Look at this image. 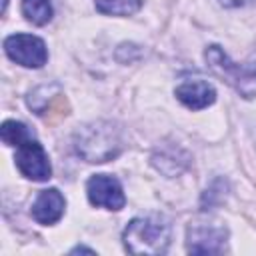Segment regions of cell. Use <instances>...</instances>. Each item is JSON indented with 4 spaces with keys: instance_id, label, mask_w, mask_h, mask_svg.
Wrapping results in <instances>:
<instances>
[{
    "instance_id": "cell-5",
    "label": "cell",
    "mask_w": 256,
    "mask_h": 256,
    "mask_svg": "<svg viewBox=\"0 0 256 256\" xmlns=\"http://www.w3.org/2000/svg\"><path fill=\"white\" fill-rule=\"evenodd\" d=\"M14 160H16V166H18L20 174L26 176L28 180L44 182L52 174V166H50V158H48L46 150L32 136L16 146Z\"/></svg>"
},
{
    "instance_id": "cell-14",
    "label": "cell",
    "mask_w": 256,
    "mask_h": 256,
    "mask_svg": "<svg viewBox=\"0 0 256 256\" xmlns=\"http://www.w3.org/2000/svg\"><path fill=\"white\" fill-rule=\"evenodd\" d=\"M72 252H92V254H94V250H90V248H82V246H78V248H74Z\"/></svg>"
},
{
    "instance_id": "cell-1",
    "label": "cell",
    "mask_w": 256,
    "mask_h": 256,
    "mask_svg": "<svg viewBox=\"0 0 256 256\" xmlns=\"http://www.w3.org/2000/svg\"><path fill=\"white\" fill-rule=\"evenodd\" d=\"M74 148L86 162H106L120 154L122 132L108 120L90 122L74 134Z\"/></svg>"
},
{
    "instance_id": "cell-6",
    "label": "cell",
    "mask_w": 256,
    "mask_h": 256,
    "mask_svg": "<svg viewBox=\"0 0 256 256\" xmlns=\"http://www.w3.org/2000/svg\"><path fill=\"white\" fill-rule=\"evenodd\" d=\"M86 194L92 206L106 210H120L126 204V196L118 178L110 174H94L86 184Z\"/></svg>"
},
{
    "instance_id": "cell-12",
    "label": "cell",
    "mask_w": 256,
    "mask_h": 256,
    "mask_svg": "<svg viewBox=\"0 0 256 256\" xmlns=\"http://www.w3.org/2000/svg\"><path fill=\"white\" fill-rule=\"evenodd\" d=\"M0 136H2V142L6 146H18L20 142H24L26 138L32 136V132L28 130L26 124L22 122H16V120H6L0 128Z\"/></svg>"
},
{
    "instance_id": "cell-3",
    "label": "cell",
    "mask_w": 256,
    "mask_h": 256,
    "mask_svg": "<svg viewBox=\"0 0 256 256\" xmlns=\"http://www.w3.org/2000/svg\"><path fill=\"white\" fill-rule=\"evenodd\" d=\"M204 56L214 74L224 78L238 94H242L244 98L256 96V66H242L232 62L220 46H210Z\"/></svg>"
},
{
    "instance_id": "cell-13",
    "label": "cell",
    "mask_w": 256,
    "mask_h": 256,
    "mask_svg": "<svg viewBox=\"0 0 256 256\" xmlns=\"http://www.w3.org/2000/svg\"><path fill=\"white\" fill-rule=\"evenodd\" d=\"M224 6H244V4H248V2H254V0H220Z\"/></svg>"
},
{
    "instance_id": "cell-7",
    "label": "cell",
    "mask_w": 256,
    "mask_h": 256,
    "mask_svg": "<svg viewBox=\"0 0 256 256\" xmlns=\"http://www.w3.org/2000/svg\"><path fill=\"white\" fill-rule=\"evenodd\" d=\"M226 228L218 224L198 222L188 228V252L192 254H220L226 246Z\"/></svg>"
},
{
    "instance_id": "cell-2",
    "label": "cell",
    "mask_w": 256,
    "mask_h": 256,
    "mask_svg": "<svg viewBox=\"0 0 256 256\" xmlns=\"http://www.w3.org/2000/svg\"><path fill=\"white\" fill-rule=\"evenodd\" d=\"M122 240L130 254H164L170 244V224L156 214L140 216L128 222Z\"/></svg>"
},
{
    "instance_id": "cell-10",
    "label": "cell",
    "mask_w": 256,
    "mask_h": 256,
    "mask_svg": "<svg viewBox=\"0 0 256 256\" xmlns=\"http://www.w3.org/2000/svg\"><path fill=\"white\" fill-rule=\"evenodd\" d=\"M22 14L28 22L44 26L52 18V4L50 0H22Z\"/></svg>"
},
{
    "instance_id": "cell-9",
    "label": "cell",
    "mask_w": 256,
    "mask_h": 256,
    "mask_svg": "<svg viewBox=\"0 0 256 256\" xmlns=\"http://www.w3.org/2000/svg\"><path fill=\"white\" fill-rule=\"evenodd\" d=\"M64 208H66V200L60 194V190L48 188L36 196V200L32 204V218L38 224L48 226V224H54L62 218Z\"/></svg>"
},
{
    "instance_id": "cell-8",
    "label": "cell",
    "mask_w": 256,
    "mask_h": 256,
    "mask_svg": "<svg viewBox=\"0 0 256 256\" xmlns=\"http://www.w3.org/2000/svg\"><path fill=\"white\" fill-rule=\"evenodd\" d=\"M174 94L190 110L208 108L216 100V90L212 88V84H208L206 80H200V78L184 80L180 86H176Z\"/></svg>"
},
{
    "instance_id": "cell-4",
    "label": "cell",
    "mask_w": 256,
    "mask_h": 256,
    "mask_svg": "<svg viewBox=\"0 0 256 256\" xmlns=\"http://www.w3.org/2000/svg\"><path fill=\"white\" fill-rule=\"evenodd\" d=\"M6 56L24 68H42L48 60V50L42 38L32 34H12L4 40Z\"/></svg>"
},
{
    "instance_id": "cell-11",
    "label": "cell",
    "mask_w": 256,
    "mask_h": 256,
    "mask_svg": "<svg viewBox=\"0 0 256 256\" xmlns=\"http://www.w3.org/2000/svg\"><path fill=\"white\" fill-rule=\"evenodd\" d=\"M142 8V0H96V10L110 16H132Z\"/></svg>"
}]
</instances>
